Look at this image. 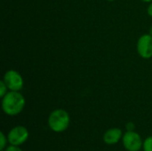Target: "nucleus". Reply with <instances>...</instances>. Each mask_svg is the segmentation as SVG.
<instances>
[{
	"instance_id": "obj_1",
	"label": "nucleus",
	"mask_w": 152,
	"mask_h": 151,
	"mask_svg": "<svg viewBox=\"0 0 152 151\" xmlns=\"http://www.w3.org/2000/svg\"><path fill=\"white\" fill-rule=\"evenodd\" d=\"M24 106L25 99L19 92L11 91L3 97L2 109L4 112L9 116H16L20 114Z\"/></svg>"
},
{
	"instance_id": "obj_2",
	"label": "nucleus",
	"mask_w": 152,
	"mask_h": 151,
	"mask_svg": "<svg viewBox=\"0 0 152 151\" xmlns=\"http://www.w3.org/2000/svg\"><path fill=\"white\" fill-rule=\"evenodd\" d=\"M69 115L64 109L53 110L48 117L49 127L56 133H61L65 131L69 125Z\"/></svg>"
},
{
	"instance_id": "obj_3",
	"label": "nucleus",
	"mask_w": 152,
	"mask_h": 151,
	"mask_svg": "<svg viewBox=\"0 0 152 151\" xmlns=\"http://www.w3.org/2000/svg\"><path fill=\"white\" fill-rule=\"evenodd\" d=\"M4 82L7 85L8 89L11 91L19 92L23 87V78L21 75L15 70H8L4 76Z\"/></svg>"
},
{
	"instance_id": "obj_4",
	"label": "nucleus",
	"mask_w": 152,
	"mask_h": 151,
	"mask_svg": "<svg viewBox=\"0 0 152 151\" xmlns=\"http://www.w3.org/2000/svg\"><path fill=\"white\" fill-rule=\"evenodd\" d=\"M123 144L126 150L139 151L142 147V141L137 133L127 131L123 136Z\"/></svg>"
},
{
	"instance_id": "obj_5",
	"label": "nucleus",
	"mask_w": 152,
	"mask_h": 151,
	"mask_svg": "<svg viewBox=\"0 0 152 151\" xmlns=\"http://www.w3.org/2000/svg\"><path fill=\"white\" fill-rule=\"evenodd\" d=\"M28 137V132L26 127L19 125L13 127L8 133L7 139L12 145L19 146L24 143Z\"/></svg>"
},
{
	"instance_id": "obj_6",
	"label": "nucleus",
	"mask_w": 152,
	"mask_h": 151,
	"mask_svg": "<svg viewBox=\"0 0 152 151\" xmlns=\"http://www.w3.org/2000/svg\"><path fill=\"white\" fill-rule=\"evenodd\" d=\"M137 51L139 55L143 59L152 57V36L145 34L140 36L137 42Z\"/></svg>"
},
{
	"instance_id": "obj_7",
	"label": "nucleus",
	"mask_w": 152,
	"mask_h": 151,
	"mask_svg": "<svg viewBox=\"0 0 152 151\" xmlns=\"http://www.w3.org/2000/svg\"><path fill=\"white\" fill-rule=\"evenodd\" d=\"M122 136V131L119 128H111L103 135V141L106 144L112 145L119 142Z\"/></svg>"
},
{
	"instance_id": "obj_8",
	"label": "nucleus",
	"mask_w": 152,
	"mask_h": 151,
	"mask_svg": "<svg viewBox=\"0 0 152 151\" xmlns=\"http://www.w3.org/2000/svg\"><path fill=\"white\" fill-rule=\"evenodd\" d=\"M144 151H152V136L148 137L143 142Z\"/></svg>"
},
{
	"instance_id": "obj_9",
	"label": "nucleus",
	"mask_w": 152,
	"mask_h": 151,
	"mask_svg": "<svg viewBox=\"0 0 152 151\" xmlns=\"http://www.w3.org/2000/svg\"><path fill=\"white\" fill-rule=\"evenodd\" d=\"M7 85H5V83L4 82V80L0 81V97L3 98L6 93H7Z\"/></svg>"
},
{
	"instance_id": "obj_10",
	"label": "nucleus",
	"mask_w": 152,
	"mask_h": 151,
	"mask_svg": "<svg viewBox=\"0 0 152 151\" xmlns=\"http://www.w3.org/2000/svg\"><path fill=\"white\" fill-rule=\"evenodd\" d=\"M0 135H1V148H0V150H4L6 139H5V136H4V134L3 132H1Z\"/></svg>"
},
{
	"instance_id": "obj_11",
	"label": "nucleus",
	"mask_w": 152,
	"mask_h": 151,
	"mask_svg": "<svg viewBox=\"0 0 152 151\" xmlns=\"http://www.w3.org/2000/svg\"><path fill=\"white\" fill-rule=\"evenodd\" d=\"M4 151H22L18 146H15V145H10L8 147H6V149L4 150Z\"/></svg>"
},
{
	"instance_id": "obj_12",
	"label": "nucleus",
	"mask_w": 152,
	"mask_h": 151,
	"mask_svg": "<svg viewBox=\"0 0 152 151\" xmlns=\"http://www.w3.org/2000/svg\"><path fill=\"white\" fill-rule=\"evenodd\" d=\"M126 130H127V131H130V132H131V131H134V123L129 122V123L126 124Z\"/></svg>"
},
{
	"instance_id": "obj_13",
	"label": "nucleus",
	"mask_w": 152,
	"mask_h": 151,
	"mask_svg": "<svg viewBox=\"0 0 152 151\" xmlns=\"http://www.w3.org/2000/svg\"><path fill=\"white\" fill-rule=\"evenodd\" d=\"M147 12H148V14L152 17V3L148 6V9H147Z\"/></svg>"
},
{
	"instance_id": "obj_14",
	"label": "nucleus",
	"mask_w": 152,
	"mask_h": 151,
	"mask_svg": "<svg viewBox=\"0 0 152 151\" xmlns=\"http://www.w3.org/2000/svg\"><path fill=\"white\" fill-rule=\"evenodd\" d=\"M141 1L145 2V3H149V2H151V1H152V0H141Z\"/></svg>"
},
{
	"instance_id": "obj_15",
	"label": "nucleus",
	"mask_w": 152,
	"mask_h": 151,
	"mask_svg": "<svg viewBox=\"0 0 152 151\" xmlns=\"http://www.w3.org/2000/svg\"><path fill=\"white\" fill-rule=\"evenodd\" d=\"M150 34L152 36V26H151V29H150Z\"/></svg>"
},
{
	"instance_id": "obj_16",
	"label": "nucleus",
	"mask_w": 152,
	"mask_h": 151,
	"mask_svg": "<svg viewBox=\"0 0 152 151\" xmlns=\"http://www.w3.org/2000/svg\"><path fill=\"white\" fill-rule=\"evenodd\" d=\"M108 1H110V2H112V1H115V0H108Z\"/></svg>"
}]
</instances>
